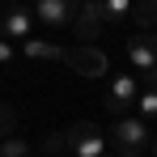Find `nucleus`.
Returning <instances> with one entry per match:
<instances>
[{
	"mask_svg": "<svg viewBox=\"0 0 157 157\" xmlns=\"http://www.w3.org/2000/svg\"><path fill=\"white\" fill-rule=\"evenodd\" d=\"M17 119H13V115H9V106H0V140H9V136H17Z\"/></svg>",
	"mask_w": 157,
	"mask_h": 157,
	"instance_id": "14",
	"label": "nucleus"
},
{
	"mask_svg": "<svg viewBox=\"0 0 157 157\" xmlns=\"http://www.w3.org/2000/svg\"><path fill=\"white\" fill-rule=\"evenodd\" d=\"M68 136V153L72 157H110V140H106V132L98 123H72V128H64Z\"/></svg>",
	"mask_w": 157,
	"mask_h": 157,
	"instance_id": "2",
	"label": "nucleus"
},
{
	"mask_svg": "<svg viewBox=\"0 0 157 157\" xmlns=\"http://www.w3.org/2000/svg\"><path fill=\"white\" fill-rule=\"evenodd\" d=\"M0 157H34V153L21 136H9V140H0Z\"/></svg>",
	"mask_w": 157,
	"mask_h": 157,
	"instance_id": "13",
	"label": "nucleus"
},
{
	"mask_svg": "<svg viewBox=\"0 0 157 157\" xmlns=\"http://www.w3.org/2000/svg\"><path fill=\"white\" fill-rule=\"evenodd\" d=\"M30 13H34V21H43L47 30H72V21H77V4L72 0H38Z\"/></svg>",
	"mask_w": 157,
	"mask_h": 157,
	"instance_id": "4",
	"label": "nucleus"
},
{
	"mask_svg": "<svg viewBox=\"0 0 157 157\" xmlns=\"http://www.w3.org/2000/svg\"><path fill=\"white\" fill-rule=\"evenodd\" d=\"M153 157H157V132H153Z\"/></svg>",
	"mask_w": 157,
	"mask_h": 157,
	"instance_id": "15",
	"label": "nucleus"
},
{
	"mask_svg": "<svg viewBox=\"0 0 157 157\" xmlns=\"http://www.w3.org/2000/svg\"><path fill=\"white\" fill-rule=\"evenodd\" d=\"M128 59H132V68H136L140 77L157 72V34H136L128 43Z\"/></svg>",
	"mask_w": 157,
	"mask_h": 157,
	"instance_id": "6",
	"label": "nucleus"
},
{
	"mask_svg": "<svg viewBox=\"0 0 157 157\" xmlns=\"http://www.w3.org/2000/svg\"><path fill=\"white\" fill-rule=\"evenodd\" d=\"M0 38H9V43H30V38H34V13H30V9H4V17H0Z\"/></svg>",
	"mask_w": 157,
	"mask_h": 157,
	"instance_id": "5",
	"label": "nucleus"
},
{
	"mask_svg": "<svg viewBox=\"0 0 157 157\" xmlns=\"http://www.w3.org/2000/svg\"><path fill=\"white\" fill-rule=\"evenodd\" d=\"M136 98H140V81L132 77V72H115V77L106 81V98H102V106L115 115V119H123L132 106H136Z\"/></svg>",
	"mask_w": 157,
	"mask_h": 157,
	"instance_id": "3",
	"label": "nucleus"
},
{
	"mask_svg": "<svg viewBox=\"0 0 157 157\" xmlns=\"http://www.w3.org/2000/svg\"><path fill=\"white\" fill-rule=\"evenodd\" d=\"M136 119L157 123V89H140V98H136Z\"/></svg>",
	"mask_w": 157,
	"mask_h": 157,
	"instance_id": "12",
	"label": "nucleus"
},
{
	"mask_svg": "<svg viewBox=\"0 0 157 157\" xmlns=\"http://www.w3.org/2000/svg\"><path fill=\"white\" fill-rule=\"evenodd\" d=\"M106 140L115 144V153L119 157H140L153 149V132L144 119H136V115H123V119H115L110 132H106Z\"/></svg>",
	"mask_w": 157,
	"mask_h": 157,
	"instance_id": "1",
	"label": "nucleus"
},
{
	"mask_svg": "<svg viewBox=\"0 0 157 157\" xmlns=\"http://www.w3.org/2000/svg\"><path fill=\"white\" fill-rule=\"evenodd\" d=\"M132 26L136 34H157V0H144L132 9Z\"/></svg>",
	"mask_w": 157,
	"mask_h": 157,
	"instance_id": "11",
	"label": "nucleus"
},
{
	"mask_svg": "<svg viewBox=\"0 0 157 157\" xmlns=\"http://www.w3.org/2000/svg\"><path fill=\"white\" fill-rule=\"evenodd\" d=\"M98 9H102V21H106V26H128L136 4H132V0H102Z\"/></svg>",
	"mask_w": 157,
	"mask_h": 157,
	"instance_id": "10",
	"label": "nucleus"
},
{
	"mask_svg": "<svg viewBox=\"0 0 157 157\" xmlns=\"http://www.w3.org/2000/svg\"><path fill=\"white\" fill-rule=\"evenodd\" d=\"M64 64H68V68H77L81 77H102V72H106V55L94 51V47H72Z\"/></svg>",
	"mask_w": 157,
	"mask_h": 157,
	"instance_id": "8",
	"label": "nucleus"
},
{
	"mask_svg": "<svg viewBox=\"0 0 157 157\" xmlns=\"http://www.w3.org/2000/svg\"><path fill=\"white\" fill-rule=\"evenodd\" d=\"M106 30V21H102V9L89 0V4H77V21H72V34H77L81 43H94L98 34Z\"/></svg>",
	"mask_w": 157,
	"mask_h": 157,
	"instance_id": "7",
	"label": "nucleus"
},
{
	"mask_svg": "<svg viewBox=\"0 0 157 157\" xmlns=\"http://www.w3.org/2000/svg\"><path fill=\"white\" fill-rule=\"evenodd\" d=\"M0 17H4V13H0Z\"/></svg>",
	"mask_w": 157,
	"mask_h": 157,
	"instance_id": "16",
	"label": "nucleus"
},
{
	"mask_svg": "<svg viewBox=\"0 0 157 157\" xmlns=\"http://www.w3.org/2000/svg\"><path fill=\"white\" fill-rule=\"evenodd\" d=\"M21 55H26V59H68V47H55V43H43V38H30V43H21Z\"/></svg>",
	"mask_w": 157,
	"mask_h": 157,
	"instance_id": "9",
	"label": "nucleus"
}]
</instances>
